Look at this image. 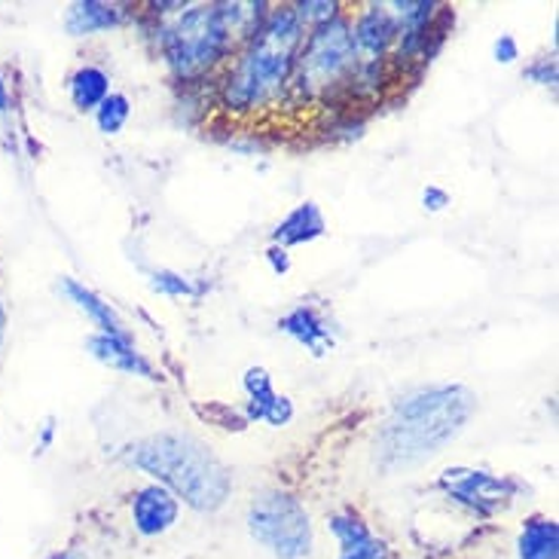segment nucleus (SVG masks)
Segmentation results:
<instances>
[{"label":"nucleus","instance_id":"nucleus-1","mask_svg":"<svg viewBox=\"0 0 559 559\" xmlns=\"http://www.w3.org/2000/svg\"><path fill=\"white\" fill-rule=\"evenodd\" d=\"M474 404L465 385H431L404 397L379 435V462L385 468H407L431 459L465 428Z\"/></svg>","mask_w":559,"mask_h":559},{"label":"nucleus","instance_id":"nucleus-2","mask_svg":"<svg viewBox=\"0 0 559 559\" xmlns=\"http://www.w3.org/2000/svg\"><path fill=\"white\" fill-rule=\"evenodd\" d=\"M126 459L166 484L168 492H178L197 511H217L229 496V471L199 440L187 435L141 440Z\"/></svg>","mask_w":559,"mask_h":559},{"label":"nucleus","instance_id":"nucleus-3","mask_svg":"<svg viewBox=\"0 0 559 559\" xmlns=\"http://www.w3.org/2000/svg\"><path fill=\"white\" fill-rule=\"evenodd\" d=\"M302 44V22L294 10H275L263 19L236 71L227 83V105L236 110L270 102L294 71Z\"/></svg>","mask_w":559,"mask_h":559},{"label":"nucleus","instance_id":"nucleus-4","mask_svg":"<svg viewBox=\"0 0 559 559\" xmlns=\"http://www.w3.org/2000/svg\"><path fill=\"white\" fill-rule=\"evenodd\" d=\"M233 31L227 25L224 7H190L166 31V59L181 76L202 74L227 52Z\"/></svg>","mask_w":559,"mask_h":559},{"label":"nucleus","instance_id":"nucleus-5","mask_svg":"<svg viewBox=\"0 0 559 559\" xmlns=\"http://www.w3.org/2000/svg\"><path fill=\"white\" fill-rule=\"evenodd\" d=\"M297 64V90L302 95L333 90L355 71V46H352V28L346 19H328L309 34V44L302 46Z\"/></svg>","mask_w":559,"mask_h":559},{"label":"nucleus","instance_id":"nucleus-6","mask_svg":"<svg viewBox=\"0 0 559 559\" xmlns=\"http://www.w3.org/2000/svg\"><path fill=\"white\" fill-rule=\"evenodd\" d=\"M248 530L278 559H302L312 550V523L287 492H263L248 511Z\"/></svg>","mask_w":559,"mask_h":559},{"label":"nucleus","instance_id":"nucleus-7","mask_svg":"<svg viewBox=\"0 0 559 559\" xmlns=\"http://www.w3.org/2000/svg\"><path fill=\"white\" fill-rule=\"evenodd\" d=\"M440 486H443L455 501L468 504L471 511H477V514H496L499 508L508 504L511 492H514V486L508 484V480H501V477H492V474H486V471L465 468L447 471V474L440 477Z\"/></svg>","mask_w":559,"mask_h":559},{"label":"nucleus","instance_id":"nucleus-8","mask_svg":"<svg viewBox=\"0 0 559 559\" xmlns=\"http://www.w3.org/2000/svg\"><path fill=\"white\" fill-rule=\"evenodd\" d=\"M397 37L392 15L385 13V7H370L358 19V25L352 31V46H355V64L361 71H377L382 56L389 52V46Z\"/></svg>","mask_w":559,"mask_h":559},{"label":"nucleus","instance_id":"nucleus-9","mask_svg":"<svg viewBox=\"0 0 559 559\" xmlns=\"http://www.w3.org/2000/svg\"><path fill=\"white\" fill-rule=\"evenodd\" d=\"M132 520L141 535H163L175 526L178 520V499L168 492L166 486H147L132 499Z\"/></svg>","mask_w":559,"mask_h":559},{"label":"nucleus","instance_id":"nucleus-10","mask_svg":"<svg viewBox=\"0 0 559 559\" xmlns=\"http://www.w3.org/2000/svg\"><path fill=\"white\" fill-rule=\"evenodd\" d=\"M333 535L340 538V559H382L385 545L364 526L358 516L336 514L331 520Z\"/></svg>","mask_w":559,"mask_h":559},{"label":"nucleus","instance_id":"nucleus-11","mask_svg":"<svg viewBox=\"0 0 559 559\" xmlns=\"http://www.w3.org/2000/svg\"><path fill=\"white\" fill-rule=\"evenodd\" d=\"M90 348L92 355L98 358V361L110 364V367H117L122 373H135V377H153V367L141 355H138L135 348H132V340L129 336H107V333H95L90 336Z\"/></svg>","mask_w":559,"mask_h":559},{"label":"nucleus","instance_id":"nucleus-12","mask_svg":"<svg viewBox=\"0 0 559 559\" xmlns=\"http://www.w3.org/2000/svg\"><path fill=\"white\" fill-rule=\"evenodd\" d=\"M245 385L251 392V416L254 419H266L273 425H285L290 419V404H287V397H278L273 392V382L266 377V370H248Z\"/></svg>","mask_w":559,"mask_h":559},{"label":"nucleus","instance_id":"nucleus-13","mask_svg":"<svg viewBox=\"0 0 559 559\" xmlns=\"http://www.w3.org/2000/svg\"><path fill=\"white\" fill-rule=\"evenodd\" d=\"M516 554H520V559H559L557 523L554 520H542V516L530 520L523 526V532H520Z\"/></svg>","mask_w":559,"mask_h":559},{"label":"nucleus","instance_id":"nucleus-14","mask_svg":"<svg viewBox=\"0 0 559 559\" xmlns=\"http://www.w3.org/2000/svg\"><path fill=\"white\" fill-rule=\"evenodd\" d=\"M61 290H64V294H68V297L98 324V328H102V333H107V336H129V331L122 328L120 318L114 316L110 302H102L92 290H86L83 285H76L74 278H64V282H61Z\"/></svg>","mask_w":559,"mask_h":559},{"label":"nucleus","instance_id":"nucleus-15","mask_svg":"<svg viewBox=\"0 0 559 559\" xmlns=\"http://www.w3.org/2000/svg\"><path fill=\"white\" fill-rule=\"evenodd\" d=\"M321 229H324L321 212H318L312 202H306V205H300L297 212L287 214L285 221L278 224V229H275V242H282V245L309 242V239L321 236Z\"/></svg>","mask_w":559,"mask_h":559},{"label":"nucleus","instance_id":"nucleus-16","mask_svg":"<svg viewBox=\"0 0 559 559\" xmlns=\"http://www.w3.org/2000/svg\"><path fill=\"white\" fill-rule=\"evenodd\" d=\"M120 22L117 7L107 3H74L68 10V31L71 34H95V31L114 28Z\"/></svg>","mask_w":559,"mask_h":559},{"label":"nucleus","instance_id":"nucleus-17","mask_svg":"<svg viewBox=\"0 0 559 559\" xmlns=\"http://www.w3.org/2000/svg\"><path fill=\"white\" fill-rule=\"evenodd\" d=\"M282 331L290 333V336H297L302 346H309L316 355H321L324 346L331 343V331L318 321V316L312 309H297V312H290V316L282 321Z\"/></svg>","mask_w":559,"mask_h":559},{"label":"nucleus","instance_id":"nucleus-18","mask_svg":"<svg viewBox=\"0 0 559 559\" xmlns=\"http://www.w3.org/2000/svg\"><path fill=\"white\" fill-rule=\"evenodd\" d=\"M71 98L80 110H92L107 98V76L98 68H80L71 80Z\"/></svg>","mask_w":559,"mask_h":559},{"label":"nucleus","instance_id":"nucleus-19","mask_svg":"<svg viewBox=\"0 0 559 559\" xmlns=\"http://www.w3.org/2000/svg\"><path fill=\"white\" fill-rule=\"evenodd\" d=\"M126 120H129V102L122 95H107L105 102L98 105V126L107 135L120 132Z\"/></svg>","mask_w":559,"mask_h":559},{"label":"nucleus","instance_id":"nucleus-20","mask_svg":"<svg viewBox=\"0 0 559 559\" xmlns=\"http://www.w3.org/2000/svg\"><path fill=\"white\" fill-rule=\"evenodd\" d=\"M333 10H336V3H300L294 13L300 22H328L333 19Z\"/></svg>","mask_w":559,"mask_h":559},{"label":"nucleus","instance_id":"nucleus-21","mask_svg":"<svg viewBox=\"0 0 559 559\" xmlns=\"http://www.w3.org/2000/svg\"><path fill=\"white\" fill-rule=\"evenodd\" d=\"M153 287H156V290H166V294H190V290H193L183 278H178V275L171 273L153 275Z\"/></svg>","mask_w":559,"mask_h":559},{"label":"nucleus","instance_id":"nucleus-22","mask_svg":"<svg viewBox=\"0 0 559 559\" xmlns=\"http://www.w3.org/2000/svg\"><path fill=\"white\" fill-rule=\"evenodd\" d=\"M530 76H535V80H542V83H554V80H557V68H554L550 61H542L538 68H532Z\"/></svg>","mask_w":559,"mask_h":559},{"label":"nucleus","instance_id":"nucleus-23","mask_svg":"<svg viewBox=\"0 0 559 559\" xmlns=\"http://www.w3.org/2000/svg\"><path fill=\"white\" fill-rule=\"evenodd\" d=\"M496 56H499V61H514L516 59V46L511 37H501L499 44H496Z\"/></svg>","mask_w":559,"mask_h":559},{"label":"nucleus","instance_id":"nucleus-24","mask_svg":"<svg viewBox=\"0 0 559 559\" xmlns=\"http://www.w3.org/2000/svg\"><path fill=\"white\" fill-rule=\"evenodd\" d=\"M428 202H435L431 209H443L447 197H443V193H438V190H428V193H425V205H428Z\"/></svg>","mask_w":559,"mask_h":559},{"label":"nucleus","instance_id":"nucleus-25","mask_svg":"<svg viewBox=\"0 0 559 559\" xmlns=\"http://www.w3.org/2000/svg\"><path fill=\"white\" fill-rule=\"evenodd\" d=\"M49 559H80L76 554H71V550H64V554H56V557H49Z\"/></svg>","mask_w":559,"mask_h":559},{"label":"nucleus","instance_id":"nucleus-26","mask_svg":"<svg viewBox=\"0 0 559 559\" xmlns=\"http://www.w3.org/2000/svg\"><path fill=\"white\" fill-rule=\"evenodd\" d=\"M7 107V90H3V83H0V110Z\"/></svg>","mask_w":559,"mask_h":559}]
</instances>
